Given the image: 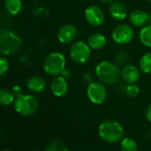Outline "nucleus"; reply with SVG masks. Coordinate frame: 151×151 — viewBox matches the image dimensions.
Instances as JSON below:
<instances>
[{"mask_svg":"<svg viewBox=\"0 0 151 151\" xmlns=\"http://www.w3.org/2000/svg\"><path fill=\"white\" fill-rule=\"evenodd\" d=\"M95 76L103 84L113 85L121 78V69L117 63L111 60H102L95 67Z\"/></svg>","mask_w":151,"mask_h":151,"instance_id":"obj_1","label":"nucleus"},{"mask_svg":"<svg viewBox=\"0 0 151 151\" xmlns=\"http://www.w3.org/2000/svg\"><path fill=\"white\" fill-rule=\"evenodd\" d=\"M100 137L109 143H116L123 139L124 128L121 124L116 120L108 119L103 121L98 128Z\"/></svg>","mask_w":151,"mask_h":151,"instance_id":"obj_2","label":"nucleus"},{"mask_svg":"<svg viewBox=\"0 0 151 151\" xmlns=\"http://www.w3.org/2000/svg\"><path fill=\"white\" fill-rule=\"evenodd\" d=\"M22 38L14 32L2 29H0V52L5 55L16 53L22 46Z\"/></svg>","mask_w":151,"mask_h":151,"instance_id":"obj_3","label":"nucleus"},{"mask_svg":"<svg viewBox=\"0 0 151 151\" xmlns=\"http://www.w3.org/2000/svg\"><path fill=\"white\" fill-rule=\"evenodd\" d=\"M65 56L61 52H52L45 58L43 68L47 75L52 77H57L61 75L62 71L65 69Z\"/></svg>","mask_w":151,"mask_h":151,"instance_id":"obj_4","label":"nucleus"},{"mask_svg":"<svg viewBox=\"0 0 151 151\" xmlns=\"http://www.w3.org/2000/svg\"><path fill=\"white\" fill-rule=\"evenodd\" d=\"M38 100L30 94H20L14 101V109L22 116H30L38 109Z\"/></svg>","mask_w":151,"mask_h":151,"instance_id":"obj_5","label":"nucleus"},{"mask_svg":"<svg viewBox=\"0 0 151 151\" xmlns=\"http://www.w3.org/2000/svg\"><path fill=\"white\" fill-rule=\"evenodd\" d=\"M69 56L77 64L82 65L89 61L92 56V49L84 41L73 42L69 48Z\"/></svg>","mask_w":151,"mask_h":151,"instance_id":"obj_6","label":"nucleus"},{"mask_svg":"<svg viewBox=\"0 0 151 151\" xmlns=\"http://www.w3.org/2000/svg\"><path fill=\"white\" fill-rule=\"evenodd\" d=\"M86 94L92 103L101 105L107 100L108 91L103 83L101 81H93L88 85L86 88Z\"/></svg>","mask_w":151,"mask_h":151,"instance_id":"obj_7","label":"nucleus"},{"mask_svg":"<svg viewBox=\"0 0 151 151\" xmlns=\"http://www.w3.org/2000/svg\"><path fill=\"white\" fill-rule=\"evenodd\" d=\"M134 29L129 24H119L116 26L111 32L112 40L119 45H124L129 44L134 37Z\"/></svg>","mask_w":151,"mask_h":151,"instance_id":"obj_8","label":"nucleus"},{"mask_svg":"<svg viewBox=\"0 0 151 151\" xmlns=\"http://www.w3.org/2000/svg\"><path fill=\"white\" fill-rule=\"evenodd\" d=\"M84 15L86 22L93 28L101 27L105 22V14L103 10L96 5L87 6L85 10Z\"/></svg>","mask_w":151,"mask_h":151,"instance_id":"obj_9","label":"nucleus"},{"mask_svg":"<svg viewBox=\"0 0 151 151\" xmlns=\"http://www.w3.org/2000/svg\"><path fill=\"white\" fill-rule=\"evenodd\" d=\"M78 34V29L72 24H65L60 28L57 33V37L60 43L63 45L71 44L77 38Z\"/></svg>","mask_w":151,"mask_h":151,"instance_id":"obj_10","label":"nucleus"},{"mask_svg":"<svg viewBox=\"0 0 151 151\" xmlns=\"http://www.w3.org/2000/svg\"><path fill=\"white\" fill-rule=\"evenodd\" d=\"M121 78L126 84H136L140 78V70L133 64L124 65L121 70Z\"/></svg>","mask_w":151,"mask_h":151,"instance_id":"obj_11","label":"nucleus"},{"mask_svg":"<svg viewBox=\"0 0 151 151\" xmlns=\"http://www.w3.org/2000/svg\"><path fill=\"white\" fill-rule=\"evenodd\" d=\"M50 90L52 93L56 97H62L64 96L68 90V84L66 78L62 76H57L54 77L50 85Z\"/></svg>","mask_w":151,"mask_h":151,"instance_id":"obj_12","label":"nucleus"},{"mask_svg":"<svg viewBox=\"0 0 151 151\" xmlns=\"http://www.w3.org/2000/svg\"><path fill=\"white\" fill-rule=\"evenodd\" d=\"M109 13L114 20L118 22L124 21L128 16L127 7L124 6V4L120 1H116V0L110 3L109 7Z\"/></svg>","mask_w":151,"mask_h":151,"instance_id":"obj_13","label":"nucleus"},{"mask_svg":"<svg viewBox=\"0 0 151 151\" xmlns=\"http://www.w3.org/2000/svg\"><path fill=\"white\" fill-rule=\"evenodd\" d=\"M148 17L149 14L147 12L140 9H136L130 13L129 22L136 28H142L148 24Z\"/></svg>","mask_w":151,"mask_h":151,"instance_id":"obj_14","label":"nucleus"},{"mask_svg":"<svg viewBox=\"0 0 151 151\" xmlns=\"http://www.w3.org/2000/svg\"><path fill=\"white\" fill-rule=\"evenodd\" d=\"M87 44L92 50H101L107 44L106 37L99 32L93 33L87 39Z\"/></svg>","mask_w":151,"mask_h":151,"instance_id":"obj_15","label":"nucleus"},{"mask_svg":"<svg viewBox=\"0 0 151 151\" xmlns=\"http://www.w3.org/2000/svg\"><path fill=\"white\" fill-rule=\"evenodd\" d=\"M28 88L33 93H41L46 86V82L40 76H32L27 81Z\"/></svg>","mask_w":151,"mask_h":151,"instance_id":"obj_16","label":"nucleus"},{"mask_svg":"<svg viewBox=\"0 0 151 151\" xmlns=\"http://www.w3.org/2000/svg\"><path fill=\"white\" fill-rule=\"evenodd\" d=\"M139 39L144 46L151 48V24H147L140 29Z\"/></svg>","mask_w":151,"mask_h":151,"instance_id":"obj_17","label":"nucleus"},{"mask_svg":"<svg viewBox=\"0 0 151 151\" xmlns=\"http://www.w3.org/2000/svg\"><path fill=\"white\" fill-rule=\"evenodd\" d=\"M139 68L144 74L151 73V52L141 55L139 60Z\"/></svg>","mask_w":151,"mask_h":151,"instance_id":"obj_18","label":"nucleus"},{"mask_svg":"<svg viewBox=\"0 0 151 151\" xmlns=\"http://www.w3.org/2000/svg\"><path fill=\"white\" fill-rule=\"evenodd\" d=\"M5 7L10 14L16 15L21 12L22 4L21 0H6Z\"/></svg>","mask_w":151,"mask_h":151,"instance_id":"obj_19","label":"nucleus"},{"mask_svg":"<svg viewBox=\"0 0 151 151\" xmlns=\"http://www.w3.org/2000/svg\"><path fill=\"white\" fill-rule=\"evenodd\" d=\"M14 101V96L13 92H10L6 89L0 90V105L8 106L12 104Z\"/></svg>","mask_w":151,"mask_h":151,"instance_id":"obj_20","label":"nucleus"},{"mask_svg":"<svg viewBox=\"0 0 151 151\" xmlns=\"http://www.w3.org/2000/svg\"><path fill=\"white\" fill-rule=\"evenodd\" d=\"M121 150L122 151H137L138 145L137 142L129 137L124 138L121 141Z\"/></svg>","mask_w":151,"mask_h":151,"instance_id":"obj_21","label":"nucleus"},{"mask_svg":"<svg viewBox=\"0 0 151 151\" xmlns=\"http://www.w3.org/2000/svg\"><path fill=\"white\" fill-rule=\"evenodd\" d=\"M124 91H125L126 95L131 98H135V97L139 96V94L140 93V89L136 84H128L125 86Z\"/></svg>","mask_w":151,"mask_h":151,"instance_id":"obj_22","label":"nucleus"},{"mask_svg":"<svg viewBox=\"0 0 151 151\" xmlns=\"http://www.w3.org/2000/svg\"><path fill=\"white\" fill-rule=\"evenodd\" d=\"M45 151H68V149L64 143L60 141H52L47 146Z\"/></svg>","mask_w":151,"mask_h":151,"instance_id":"obj_23","label":"nucleus"},{"mask_svg":"<svg viewBox=\"0 0 151 151\" xmlns=\"http://www.w3.org/2000/svg\"><path fill=\"white\" fill-rule=\"evenodd\" d=\"M9 68V62L5 57H0V77L6 73Z\"/></svg>","mask_w":151,"mask_h":151,"instance_id":"obj_24","label":"nucleus"},{"mask_svg":"<svg viewBox=\"0 0 151 151\" xmlns=\"http://www.w3.org/2000/svg\"><path fill=\"white\" fill-rule=\"evenodd\" d=\"M127 58H128V53L125 52V50H120V52H117L116 55V60L117 61L118 64L125 62Z\"/></svg>","mask_w":151,"mask_h":151,"instance_id":"obj_25","label":"nucleus"},{"mask_svg":"<svg viewBox=\"0 0 151 151\" xmlns=\"http://www.w3.org/2000/svg\"><path fill=\"white\" fill-rule=\"evenodd\" d=\"M82 78H83V81L85 82V83H88V85L90 84V83H92V82H93V76H92V74L90 73V72H85L84 74H83V77H82Z\"/></svg>","mask_w":151,"mask_h":151,"instance_id":"obj_26","label":"nucleus"},{"mask_svg":"<svg viewBox=\"0 0 151 151\" xmlns=\"http://www.w3.org/2000/svg\"><path fill=\"white\" fill-rule=\"evenodd\" d=\"M145 116H146V119L151 123V103L147 107L145 110Z\"/></svg>","mask_w":151,"mask_h":151,"instance_id":"obj_27","label":"nucleus"},{"mask_svg":"<svg viewBox=\"0 0 151 151\" xmlns=\"http://www.w3.org/2000/svg\"><path fill=\"white\" fill-rule=\"evenodd\" d=\"M60 76H62V77H63L64 78H66V79H68V78H71V72H70V70H69V69L65 68V69L62 71V73H61V75H60Z\"/></svg>","mask_w":151,"mask_h":151,"instance_id":"obj_28","label":"nucleus"},{"mask_svg":"<svg viewBox=\"0 0 151 151\" xmlns=\"http://www.w3.org/2000/svg\"><path fill=\"white\" fill-rule=\"evenodd\" d=\"M13 93H14V95L15 94L16 96L20 95L21 94V88L19 86H14L13 89Z\"/></svg>","mask_w":151,"mask_h":151,"instance_id":"obj_29","label":"nucleus"},{"mask_svg":"<svg viewBox=\"0 0 151 151\" xmlns=\"http://www.w3.org/2000/svg\"><path fill=\"white\" fill-rule=\"evenodd\" d=\"M98 1H100L101 3H103V4H110L113 1H115V0H98Z\"/></svg>","mask_w":151,"mask_h":151,"instance_id":"obj_30","label":"nucleus"},{"mask_svg":"<svg viewBox=\"0 0 151 151\" xmlns=\"http://www.w3.org/2000/svg\"><path fill=\"white\" fill-rule=\"evenodd\" d=\"M4 135H5V132H4V129H3V127L0 125V139H2L3 137H4Z\"/></svg>","mask_w":151,"mask_h":151,"instance_id":"obj_31","label":"nucleus"},{"mask_svg":"<svg viewBox=\"0 0 151 151\" xmlns=\"http://www.w3.org/2000/svg\"><path fill=\"white\" fill-rule=\"evenodd\" d=\"M148 24H151V14H149V17H148Z\"/></svg>","mask_w":151,"mask_h":151,"instance_id":"obj_32","label":"nucleus"},{"mask_svg":"<svg viewBox=\"0 0 151 151\" xmlns=\"http://www.w3.org/2000/svg\"><path fill=\"white\" fill-rule=\"evenodd\" d=\"M2 151H10V150H8V149H4V150H2Z\"/></svg>","mask_w":151,"mask_h":151,"instance_id":"obj_33","label":"nucleus"},{"mask_svg":"<svg viewBox=\"0 0 151 151\" xmlns=\"http://www.w3.org/2000/svg\"><path fill=\"white\" fill-rule=\"evenodd\" d=\"M146 1H147V2H150V3H151V0H146Z\"/></svg>","mask_w":151,"mask_h":151,"instance_id":"obj_34","label":"nucleus"}]
</instances>
